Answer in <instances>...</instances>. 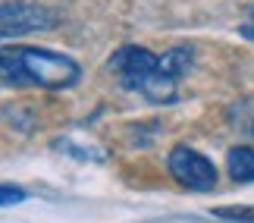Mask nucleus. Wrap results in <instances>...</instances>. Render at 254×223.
Returning <instances> with one entry per match:
<instances>
[{"mask_svg": "<svg viewBox=\"0 0 254 223\" xmlns=\"http://www.w3.org/2000/svg\"><path fill=\"white\" fill-rule=\"evenodd\" d=\"M226 170L236 182H254V148H248V145L232 148L226 157Z\"/></svg>", "mask_w": 254, "mask_h": 223, "instance_id": "39448f33", "label": "nucleus"}, {"mask_svg": "<svg viewBox=\"0 0 254 223\" xmlns=\"http://www.w3.org/2000/svg\"><path fill=\"white\" fill-rule=\"evenodd\" d=\"M210 214H213V217H220V220H229V223H254V205H251V208H245V205L213 208Z\"/></svg>", "mask_w": 254, "mask_h": 223, "instance_id": "0eeeda50", "label": "nucleus"}, {"mask_svg": "<svg viewBox=\"0 0 254 223\" xmlns=\"http://www.w3.org/2000/svg\"><path fill=\"white\" fill-rule=\"evenodd\" d=\"M79 63L72 57L54 54V51H35V47H3L0 51V82L25 88H69L79 82Z\"/></svg>", "mask_w": 254, "mask_h": 223, "instance_id": "f257e3e1", "label": "nucleus"}, {"mask_svg": "<svg viewBox=\"0 0 254 223\" xmlns=\"http://www.w3.org/2000/svg\"><path fill=\"white\" fill-rule=\"evenodd\" d=\"M242 35H245V38H254V6H251V22L242 25Z\"/></svg>", "mask_w": 254, "mask_h": 223, "instance_id": "1a4fd4ad", "label": "nucleus"}, {"mask_svg": "<svg viewBox=\"0 0 254 223\" xmlns=\"http://www.w3.org/2000/svg\"><path fill=\"white\" fill-rule=\"evenodd\" d=\"M110 70L123 79L126 88L144 94L154 104H167L176 101V79H170L160 70V57H154L151 51H144L138 44H126L110 57Z\"/></svg>", "mask_w": 254, "mask_h": 223, "instance_id": "f03ea898", "label": "nucleus"}, {"mask_svg": "<svg viewBox=\"0 0 254 223\" xmlns=\"http://www.w3.org/2000/svg\"><path fill=\"white\" fill-rule=\"evenodd\" d=\"M194 60V54H191V47H173V51H167L160 57V70L170 75V79H179V75L189 73V66Z\"/></svg>", "mask_w": 254, "mask_h": 223, "instance_id": "423d86ee", "label": "nucleus"}, {"mask_svg": "<svg viewBox=\"0 0 254 223\" xmlns=\"http://www.w3.org/2000/svg\"><path fill=\"white\" fill-rule=\"evenodd\" d=\"M57 25V13L51 6L28 3V0H9L0 3V35L3 38H19L32 32H47Z\"/></svg>", "mask_w": 254, "mask_h": 223, "instance_id": "20e7f679", "label": "nucleus"}, {"mask_svg": "<svg viewBox=\"0 0 254 223\" xmlns=\"http://www.w3.org/2000/svg\"><path fill=\"white\" fill-rule=\"evenodd\" d=\"M167 170L170 176L179 182L182 189H191V192H210L217 186V170H213V163L198 154L194 148L189 145H176L170 151V160H167Z\"/></svg>", "mask_w": 254, "mask_h": 223, "instance_id": "7ed1b4c3", "label": "nucleus"}, {"mask_svg": "<svg viewBox=\"0 0 254 223\" xmlns=\"http://www.w3.org/2000/svg\"><path fill=\"white\" fill-rule=\"evenodd\" d=\"M28 195H25V189H19V186H0V208H9V205H22Z\"/></svg>", "mask_w": 254, "mask_h": 223, "instance_id": "6e6552de", "label": "nucleus"}]
</instances>
